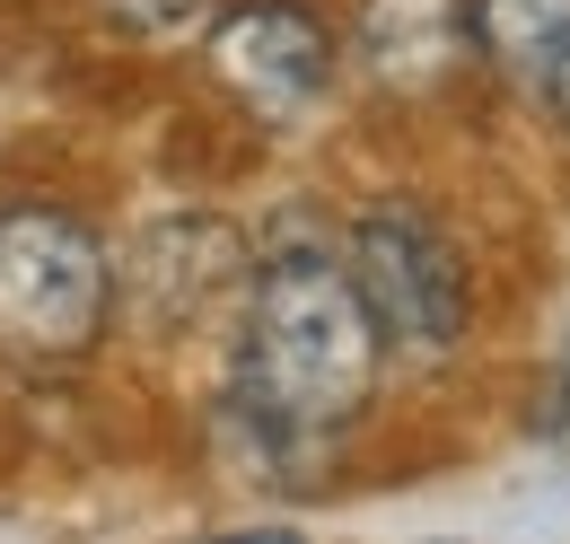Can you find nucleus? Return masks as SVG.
Listing matches in <instances>:
<instances>
[{"label":"nucleus","mask_w":570,"mask_h":544,"mask_svg":"<svg viewBox=\"0 0 570 544\" xmlns=\"http://www.w3.org/2000/svg\"><path fill=\"white\" fill-rule=\"evenodd\" d=\"M352 290L368 308L377 342H395L404 360H448L465 334V264L448 246V229L422 203H377L352 229Z\"/></svg>","instance_id":"3"},{"label":"nucleus","mask_w":570,"mask_h":544,"mask_svg":"<svg viewBox=\"0 0 570 544\" xmlns=\"http://www.w3.org/2000/svg\"><path fill=\"white\" fill-rule=\"evenodd\" d=\"M544 106H553V115H562V124H570V62L553 70V88H544Z\"/></svg>","instance_id":"9"},{"label":"nucleus","mask_w":570,"mask_h":544,"mask_svg":"<svg viewBox=\"0 0 570 544\" xmlns=\"http://www.w3.org/2000/svg\"><path fill=\"white\" fill-rule=\"evenodd\" d=\"M106 246L62 211H0V360L71 369L106 334Z\"/></svg>","instance_id":"2"},{"label":"nucleus","mask_w":570,"mask_h":544,"mask_svg":"<svg viewBox=\"0 0 570 544\" xmlns=\"http://www.w3.org/2000/svg\"><path fill=\"white\" fill-rule=\"evenodd\" d=\"M237 281H246V246H237V229H219V220H158L141 246H132V264H124L132 317H141L149 334L194 326Z\"/></svg>","instance_id":"5"},{"label":"nucleus","mask_w":570,"mask_h":544,"mask_svg":"<svg viewBox=\"0 0 570 544\" xmlns=\"http://www.w3.org/2000/svg\"><path fill=\"white\" fill-rule=\"evenodd\" d=\"M377 378V326L334 255L289 246L255 272V308L237 342V430L264 466H307L334 430H352Z\"/></svg>","instance_id":"1"},{"label":"nucleus","mask_w":570,"mask_h":544,"mask_svg":"<svg viewBox=\"0 0 570 544\" xmlns=\"http://www.w3.org/2000/svg\"><path fill=\"white\" fill-rule=\"evenodd\" d=\"M212 70L228 79V97H237L246 115L298 124V115L325 97V79H334V45H325V27H316L307 9L255 0V9H237V18H212Z\"/></svg>","instance_id":"4"},{"label":"nucleus","mask_w":570,"mask_h":544,"mask_svg":"<svg viewBox=\"0 0 570 544\" xmlns=\"http://www.w3.org/2000/svg\"><path fill=\"white\" fill-rule=\"evenodd\" d=\"M474 18L465 0H360V54L395 97H430L465 70Z\"/></svg>","instance_id":"6"},{"label":"nucleus","mask_w":570,"mask_h":544,"mask_svg":"<svg viewBox=\"0 0 570 544\" xmlns=\"http://www.w3.org/2000/svg\"><path fill=\"white\" fill-rule=\"evenodd\" d=\"M141 45H158V54H176V45H194V36H212L219 0H106Z\"/></svg>","instance_id":"8"},{"label":"nucleus","mask_w":570,"mask_h":544,"mask_svg":"<svg viewBox=\"0 0 570 544\" xmlns=\"http://www.w3.org/2000/svg\"><path fill=\"white\" fill-rule=\"evenodd\" d=\"M553 412L570 421V351H562V378H553Z\"/></svg>","instance_id":"10"},{"label":"nucleus","mask_w":570,"mask_h":544,"mask_svg":"<svg viewBox=\"0 0 570 544\" xmlns=\"http://www.w3.org/2000/svg\"><path fill=\"white\" fill-rule=\"evenodd\" d=\"M474 45L492 54L518 88H553V70L570 62V0H474Z\"/></svg>","instance_id":"7"}]
</instances>
